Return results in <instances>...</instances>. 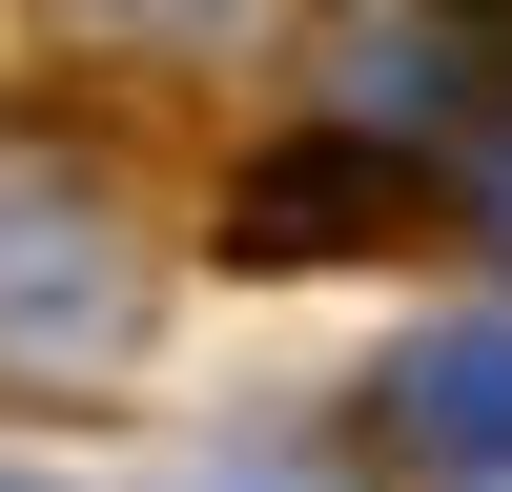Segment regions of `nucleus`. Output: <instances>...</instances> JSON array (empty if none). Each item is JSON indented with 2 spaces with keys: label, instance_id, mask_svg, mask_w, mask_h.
<instances>
[{
  "label": "nucleus",
  "instance_id": "nucleus-1",
  "mask_svg": "<svg viewBox=\"0 0 512 492\" xmlns=\"http://www.w3.org/2000/svg\"><path fill=\"white\" fill-rule=\"evenodd\" d=\"M144 205L62 144V123L0 103V410H103L144 369Z\"/></svg>",
  "mask_w": 512,
  "mask_h": 492
},
{
  "label": "nucleus",
  "instance_id": "nucleus-4",
  "mask_svg": "<svg viewBox=\"0 0 512 492\" xmlns=\"http://www.w3.org/2000/svg\"><path fill=\"white\" fill-rule=\"evenodd\" d=\"M62 21H103V41H246L267 0H62Z\"/></svg>",
  "mask_w": 512,
  "mask_h": 492
},
{
  "label": "nucleus",
  "instance_id": "nucleus-6",
  "mask_svg": "<svg viewBox=\"0 0 512 492\" xmlns=\"http://www.w3.org/2000/svg\"><path fill=\"white\" fill-rule=\"evenodd\" d=\"M492 226H512V164H492Z\"/></svg>",
  "mask_w": 512,
  "mask_h": 492
},
{
  "label": "nucleus",
  "instance_id": "nucleus-2",
  "mask_svg": "<svg viewBox=\"0 0 512 492\" xmlns=\"http://www.w3.org/2000/svg\"><path fill=\"white\" fill-rule=\"evenodd\" d=\"M410 205H431V164H410L390 123H328V144H287V164L226 185V246L246 267H308V246H369V226H410Z\"/></svg>",
  "mask_w": 512,
  "mask_h": 492
},
{
  "label": "nucleus",
  "instance_id": "nucleus-5",
  "mask_svg": "<svg viewBox=\"0 0 512 492\" xmlns=\"http://www.w3.org/2000/svg\"><path fill=\"white\" fill-rule=\"evenodd\" d=\"M431 21H451V62H472V82H512V0H431Z\"/></svg>",
  "mask_w": 512,
  "mask_h": 492
},
{
  "label": "nucleus",
  "instance_id": "nucleus-3",
  "mask_svg": "<svg viewBox=\"0 0 512 492\" xmlns=\"http://www.w3.org/2000/svg\"><path fill=\"white\" fill-rule=\"evenodd\" d=\"M390 431L431 451V472H492V492H512V308L410 328V349H390Z\"/></svg>",
  "mask_w": 512,
  "mask_h": 492
}]
</instances>
